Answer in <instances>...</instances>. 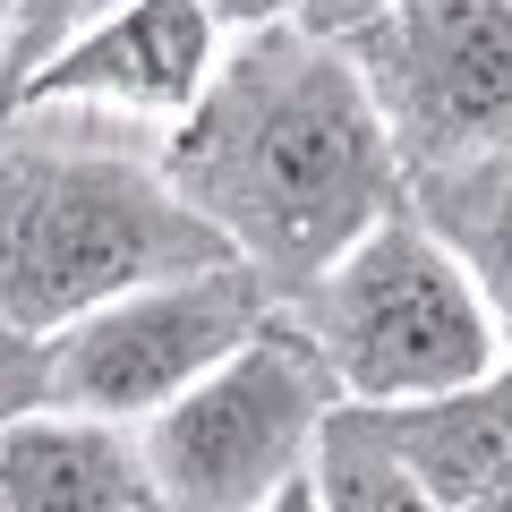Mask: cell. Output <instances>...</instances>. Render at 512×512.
Returning a JSON list of instances; mask_svg holds the SVG:
<instances>
[{"mask_svg": "<svg viewBox=\"0 0 512 512\" xmlns=\"http://www.w3.org/2000/svg\"><path fill=\"white\" fill-rule=\"evenodd\" d=\"M205 265H231V239L163 180V146L43 128V111L0 120V316L18 333Z\"/></svg>", "mask_w": 512, "mask_h": 512, "instance_id": "cell-2", "label": "cell"}, {"mask_svg": "<svg viewBox=\"0 0 512 512\" xmlns=\"http://www.w3.org/2000/svg\"><path fill=\"white\" fill-rule=\"evenodd\" d=\"M367 419L384 427V444L410 461V478L444 512L512 487V359L453 384V393H427V402H384Z\"/></svg>", "mask_w": 512, "mask_h": 512, "instance_id": "cell-9", "label": "cell"}, {"mask_svg": "<svg viewBox=\"0 0 512 512\" xmlns=\"http://www.w3.org/2000/svg\"><path fill=\"white\" fill-rule=\"evenodd\" d=\"M26 410H52V376H43V333H18L0 316V427H18Z\"/></svg>", "mask_w": 512, "mask_h": 512, "instance_id": "cell-13", "label": "cell"}, {"mask_svg": "<svg viewBox=\"0 0 512 512\" xmlns=\"http://www.w3.org/2000/svg\"><path fill=\"white\" fill-rule=\"evenodd\" d=\"M376 9H393V0H299V26H308V35H359L367 18H376Z\"/></svg>", "mask_w": 512, "mask_h": 512, "instance_id": "cell-14", "label": "cell"}, {"mask_svg": "<svg viewBox=\"0 0 512 512\" xmlns=\"http://www.w3.org/2000/svg\"><path fill=\"white\" fill-rule=\"evenodd\" d=\"M9 9H18V0H0V52H9Z\"/></svg>", "mask_w": 512, "mask_h": 512, "instance_id": "cell-18", "label": "cell"}, {"mask_svg": "<svg viewBox=\"0 0 512 512\" xmlns=\"http://www.w3.org/2000/svg\"><path fill=\"white\" fill-rule=\"evenodd\" d=\"M163 180L231 239L239 265L274 282V299L410 205V171L359 60L299 18L222 43L205 94L163 128Z\"/></svg>", "mask_w": 512, "mask_h": 512, "instance_id": "cell-1", "label": "cell"}, {"mask_svg": "<svg viewBox=\"0 0 512 512\" xmlns=\"http://www.w3.org/2000/svg\"><path fill=\"white\" fill-rule=\"evenodd\" d=\"M316 504L325 512H444L436 495L410 478V461L384 444V427L367 419V402H342L325 427H316Z\"/></svg>", "mask_w": 512, "mask_h": 512, "instance_id": "cell-11", "label": "cell"}, {"mask_svg": "<svg viewBox=\"0 0 512 512\" xmlns=\"http://www.w3.org/2000/svg\"><path fill=\"white\" fill-rule=\"evenodd\" d=\"M461 512H512V487H495V495H478V504H461Z\"/></svg>", "mask_w": 512, "mask_h": 512, "instance_id": "cell-17", "label": "cell"}, {"mask_svg": "<svg viewBox=\"0 0 512 512\" xmlns=\"http://www.w3.org/2000/svg\"><path fill=\"white\" fill-rule=\"evenodd\" d=\"M111 9H128V0H18V9H9V52H0V111H9V94H18L43 60L69 52V43L86 35V26H103Z\"/></svg>", "mask_w": 512, "mask_h": 512, "instance_id": "cell-12", "label": "cell"}, {"mask_svg": "<svg viewBox=\"0 0 512 512\" xmlns=\"http://www.w3.org/2000/svg\"><path fill=\"white\" fill-rule=\"evenodd\" d=\"M222 18V35H256V26H282V18H299V0H205Z\"/></svg>", "mask_w": 512, "mask_h": 512, "instance_id": "cell-15", "label": "cell"}, {"mask_svg": "<svg viewBox=\"0 0 512 512\" xmlns=\"http://www.w3.org/2000/svg\"><path fill=\"white\" fill-rule=\"evenodd\" d=\"M222 43L231 35H222V18L205 0H128L103 26H86L69 52L43 60L9 94V111H120V120H163L171 128L205 94Z\"/></svg>", "mask_w": 512, "mask_h": 512, "instance_id": "cell-7", "label": "cell"}, {"mask_svg": "<svg viewBox=\"0 0 512 512\" xmlns=\"http://www.w3.org/2000/svg\"><path fill=\"white\" fill-rule=\"evenodd\" d=\"M256 512H325V504H316V478L299 470L291 487H274V495H265V504H256Z\"/></svg>", "mask_w": 512, "mask_h": 512, "instance_id": "cell-16", "label": "cell"}, {"mask_svg": "<svg viewBox=\"0 0 512 512\" xmlns=\"http://www.w3.org/2000/svg\"><path fill=\"white\" fill-rule=\"evenodd\" d=\"M410 214L461 256V274L487 291L495 325H504V342H512V146L410 180Z\"/></svg>", "mask_w": 512, "mask_h": 512, "instance_id": "cell-10", "label": "cell"}, {"mask_svg": "<svg viewBox=\"0 0 512 512\" xmlns=\"http://www.w3.org/2000/svg\"><path fill=\"white\" fill-rule=\"evenodd\" d=\"M504 359H512V342H504Z\"/></svg>", "mask_w": 512, "mask_h": 512, "instance_id": "cell-19", "label": "cell"}, {"mask_svg": "<svg viewBox=\"0 0 512 512\" xmlns=\"http://www.w3.org/2000/svg\"><path fill=\"white\" fill-rule=\"evenodd\" d=\"M274 282L256 265H205V274H171L146 291H120L86 308L77 325L43 333V376H52V410L111 427H146L171 410L188 384H205L265 316H274Z\"/></svg>", "mask_w": 512, "mask_h": 512, "instance_id": "cell-5", "label": "cell"}, {"mask_svg": "<svg viewBox=\"0 0 512 512\" xmlns=\"http://www.w3.org/2000/svg\"><path fill=\"white\" fill-rule=\"evenodd\" d=\"M0 512H171L137 427L26 410L0 427Z\"/></svg>", "mask_w": 512, "mask_h": 512, "instance_id": "cell-8", "label": "cell"}, {"mask_svg": "<svg viewBox=\"0 0 512 512\" xmlns=\"http://www.w3.org/2000/svg\"><path fill=\"white\" fill-rule=\"evenodd\" d=\"M342 376L325 367L316 333L274 308L205 384L137 427L146 470L171 512H256L316 461V427L342 410Z\"/></svg>", "mask_w": 512, "mask_h": 512, "instance_id": "cell-4", "label": "cell"}, {"mask_svg": "<svg viewBox=\"0 0 512 512\" xmlns=\"http://www.w3.org/2000/svg\"><path fill=\"white\" fill-rule=\"evenodd\" d=\"M282 308L316 333L325 367L350 402H427L453 384L504 367V325L487 291L461 274V256L419 214H384L359 248H342L316 282H299Z\"/></svg>", "mask_w": 512, "mask_h": 512, "instance_id": "cell-3", "label": "cell"}, {"mask_svg": "<svg viewBox=\"0 0 512 512\" xmlns=\"http://www.w3.org/2000/svg\"><path fill=\"white\" fill-rule=\"evenodd\" d=\"M342 52L410 180L512 146V0H393Z\"/></svg>", "mask_w": 512, "mask_h": 512, "instance_id": "cell-6", "label": "cell"}]
</instances>
